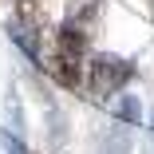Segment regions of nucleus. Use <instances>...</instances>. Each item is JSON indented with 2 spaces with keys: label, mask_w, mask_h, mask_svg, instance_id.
<instances>
[{
  "label": "nucleus",
  "mask_w": 154,
  "mask_h": 154,
  "mask_svg": "<svg viewBox=\"0 0 154 154\" xmlns=\"http://www.w3.org/2000/svg\"><path fill=\"white\" fill-rule=\"evenodd\" d=\"M4 150H8V154H28V146H24L20 134H4Z\"/></svg>",
  "instance_id": "nucleus-3"
},
{
  "label": "nucleus",
  "mask_w": 154,
  "mask_h": 154,
  "mask_svg": "<svg viewBox=\"0 0 154 154\" xmlns=\"http://www.w3.org/2000/svg\"><path fill=\"white\" fill-rule=\"evenodd\" d=\"M87 32H79L75 20H67L63 28L55 32V51H51V75L67 87H79L83 83V71H87Z\"/></svg>",
  "instance_id": "nucleus-1"
},
{
  "label": "nucleus",
  "mask_w": 154,
  "mask_h": 154,
  "mask_svg": "<svg viewBox=\"0 0 154 154\" xmlns=\"http://www.w3.org/2000/svg\"><path fill=\"white\" fill-rule=\"evenodd\" d=\"M134 59H122V55H91L87 59V71H83V91L87 99H111L119 95L122 87L134 79Z\"/></svg>",
  "instance_id": "nucleus-2"
}]
</instances>
